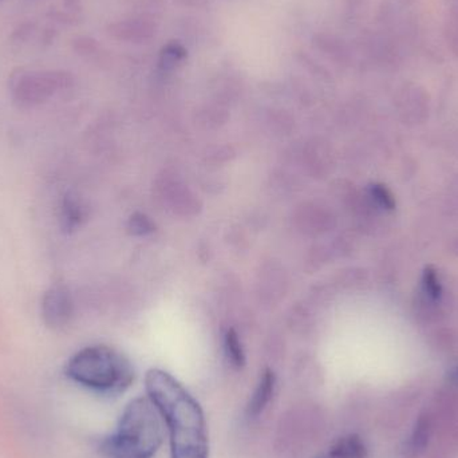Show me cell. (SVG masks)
<instances>
[{
  "label": "cell",
  "mask_w": 458,
  "mask_h": 458,
  "mask_svg": "<svg viewBox=\"0 0 458 458\" xmlns=\"http://www.w3.org/2000/svg\"><path fill=\"white\" fill-rule=\"evenodd\" d=\"M70 379L101 394L125 392L134 378L131 362L109 346H89L70 358L66 365Z\"/></svg>",
  "instance_id": "obj_3"
},
{
  "label": "cell",
  "mask_w": 458,
  "mask_h": 458,
  "mask_svg": "<svg viewBox=\"0 0 458 458\" xmlns=\"http://www.w3.org/2000/svg\"><path fill=\"white\" fill-rule=\"evenodd\" d=\"M275 387H276V377L274 371L264 370L247 405V416L250 419H258L264 413L274 397Z\"/></svg>",
  "instance_id": "obj_6"
},
{
  "label": "cell",
  "mask_w": 458,
  "mask_h": 458,
  "mask_svg": "<svg viewBox=\"0 0 458 458\" xmlns=\"http://www.w3.org/2000/svg\"><path fill=\"white\" fill-rule=\"evenodd\" d=\"M42 318L48 327L58 330L64 327L72 317V299L64 285H53L42 299Z\"/></svg>",
  "instance_id": "obj_5"
},
{
  "label": "cell",
  "mask_w": 458,
  "mask_h": 458,
  "mask_svg": "<svg viewBox=\"0 0 458 458\" xmlns=\"http://www.w3.org/2000/svg\"><path fill=\"white\" fill-rule=\"evenodd\" d=\"M433 433V422L429 414L424 413L419 417L416 425H414L413 432H411V438L405 444V456L411 458L419 456L427 448L429 444L430 437Z\"/></svg>",
  "instance_id": "obj_8"
},
{
  "label": "cell",
  "mask_w": 458,
  "mask_h": 458,
  "mask_svg": "<svg viewBox=\"0 0 458 458\" xmlns=\"http://www.w3.org/2000/svg\"><path fill=\"white\" fill-rule=\"evenodd\" d=\"M160 411L150 398H136L121 414L117 430L101 443L106 458H153L163 444Z\"/></svg>",
  "instance_id": "obj_2"
},
{
  "label": "cell",
  "mask_w": 458,
  "mask_h": 458,
  "mask_svg": "<svg viewBox=\"0 0 458 458\" xmlns=\"http://www.w3.org/2000/svg\"><path fill=\"white\" fill-rule=\"evenodd\" d=\"M448 2L456 3V4H458V0H448Z\"/></svg>",
  "instance_id": "obj_15"
},
{
  "label": "cell",
  "mask_w": 458,
  "mask_h": 458,
  "mask_svg": "<svg viewBox=\"0 0 458 458\" xmlns=\"http://www.w3.org/2000/svg\"><path fill=\"white\" fill-rule=\"evenodd\" d=\"M425 285H427L428 293H429L430 295L435 296V298L440 296V285H438L437 277H436L433 272H428Z\"/></svg>",
  "instance_id": "obj_13"
},
{
  "label": "cell",
  "mask_w": 458,
  "mask_h": 458,
  "mask_svg": "<svg viewBox=\"0 0 458 458\" xmlns=\"http://www.w3.org/2000/svg\"><path fill=\"white\" fill-rule=\"evenodd\" d=\"M131 229L133 233L145 234L153 231V225L147 217L137 215V216L131 217Z\"/></svg>",
  "instance_id": "obj_12"
},
{
  "label": "cell",
  "mask_w": 458,
  "mask_h": 458,
  "mask_svg": "<svg viewBox=\"0 0 458 458\" xmlns=\"http://www.w3.org/2000/svg\"><path fill=\"white\" fill-rule=\"evenodd\" d=\"M373 193L374 196H376L377 200L381 201L385 207L393 206L392 198H389V195H387V192L384 190V188L377 187L376 190L373 191Z\"/></svg>",
  "instance_id": "obj_14"
},
{
  "label": "cell",
  "mask_w": 458,
  "mask_h": 458,
  "mask_svg": "<svg viewBox=\"0 0 458 458\" xmlns=\"http://www.w3.org/2000/svg\"><path fill=\"white\" fill-rule=\"evenodd\" d=\"M70 82L72 78L64 72H26L13 81V99L19 106H39Z\"/></svg>",
  "instance_id": "obj_4"
},
{
  "label": "cell",
  "mask_w": 458,
  "mask_h": 458,
  "mask_svg": "<svg viewBox=\"0 0 458 458\" xmlns=\"http://www.w3.org/2000/svg\"><path fill=\"white\" fill-rule=\"evenodd\" d=\"M225 352L229 365L242 369L245 365V352L236 331L228 330L225 336Z\"/></svg>",
  "instance_id": "obj_9"
},
{
  "label": "cell",
  "mask_w": 458,
  "mask_h": 458,
  "mask_svg": "<svg viewBox=\"0 0 458 458\" xmlns=\"http://www.w3.org/2000/svg\"><path fill=\"white\" fill-rule=\"evenodd\" d=\"M368 448L357 435H347L338 438L325 454L315 458H366Z\"/></svg>",
  "instance_id": "obj_7"
},
{
  "label": "cell",
  "mask_w": 458,
  "mask_h": 458,
  "mask_svg": "<svg viewBox=\"0 0 458 458\" xmlns=\"http://www.w3.org/2000/svg\"><path fill=\"white\" fill-rule=\"evenodd\" d=\"M145 387L168 427L171 458H208V430L200 403L160 369L148 371Z\"/></svg>",
  "instance_id": "obj_1"
},
{
  "label": "cell",
  "mask_w": 458,
  "mask_h": 458,
  "mask_svg": "<svg viewBox=\"0 0 458 458\" xmlns=\"http://www.w3.org/2000/svg\"><path fill=\"white\" fill-rule=\"evenodd\" d=\"M61 212L62 225L64 228L72 229L77 227L78 223L81 222V217H82V209H81L77 201L72 200V198L64 199Z\"/></svg>",
  "instance_id": "obj_10"
},
{
  "label": "cell",
  "mask_w": 458,
  "mask_h": 458,
  "mask_svg": "<svg viewBox=\"0 0 458 458\" xmlns=\"http://www.w3.org/2000/svg\"><path fill=\"white\" fill-rule=\"evenodd\" d=\"M446 39L452 50L458 54V7L454 13H452L446 24Z\"/></svg>",
  "instance_id": "obj_11"
}]
</instances>
